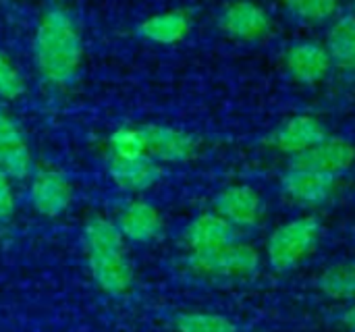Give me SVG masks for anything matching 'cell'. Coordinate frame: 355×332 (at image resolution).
I'll return each mask as SVG.
<instances>
[{"instance_id": "cell-1", "label": "cell", "mask_w": 355, "mask_h": 332, "mask_svg": "<svg viewBox=\"0 0 355 332\" xmlns=\"http://www.w3.org/2000/svg\"><path fill=\"white\" fill-rule=\"evenodd\" d=\"M33 54L46 83L67 87L75 81L83 60V42L69 10L54 6L42 15L33 35Z\"/></svg>"}, {"instance_id": "cell-2", "label": "cell", "mask_w": 355, "mask_h": 332, "mask_svg": "<svg viewBox=\"0 0 355 332\" xmlns=\"http://www.w3.org/2000/svg\"><path fill=\"white\" fill-rule=\"evenodd\" d=\"M85 256L94 283L108 295H125L133 287V264L125 237L114 220L92 218L85 227Z\"/></svg>"}, {"instance_id": "cell-3", "label": "cell", "mask_w": 355, "mask_h": 332, "mask_svg": "<svg viewBox=\"0 0 355 332\" xmlns=\"http://www.w3.org/2000/svg\"><path fill=\"white\" fill-rule=\"evenodd\" d=\"M322 225L316 216H297L279 225L266 239V260L277 272L302 266L318 247Z\"/></svg>"}, {"instance_id": "cell-4", "label": "cell", "mask_w": 355, "mask_h": 332, "mask_svg": "<svg viewBox=\"0 0 355 332\" xmlns=\"http://www.w3.org/2000/svg\"><path fill=\"white\" fill-rule=\"evenodd\" d=\"M260 252L239 239L210 252L187 256V268L202 279L216 281H245L260 270Z\"/></svg>"}, {"instance_id": "cell-5", "label": "cell", "mask_w": 355, "mask_h": 332, "mask_svg": "<svg viewBox=\"0 0 355 332\" xmlns=\"http://www.w3.org/2000/svg\"><path fill=\"white\" fill-rule=\"evenodd\" d=\"M146 154L158 164H181L189 162L198 154V137L185 129L171 125H144Z\"/></svg>"}, {"instance_id": "cell-6", "label": "cell", "mask_w": 355, "mask_h": 332, "mask_svg": "<svg viewBox=\"0 0 355 332\" xmlns=\"http://www.w3.org/2000/svg\"><path fill=\"white\" fill-rule=\"evenodd\" d=\"M337 183H339V177H333L314 168L297 166V164H289V168L281 177L283 193L291 202L306 206V208L327 204L333 198Z\"/></svg>"}, {"instance_id": "cell-7", "label": "cell", "mask_w": 355, "mask_h": 332, "mask_svg": "<svg viewBox=\"0 0 355 332\" xmlns=\"http://www.w3.org/2000/svg\"><path fill=\"white\" fill-rule=\"evenodd\" d=\"M218 27L237 42H260L270 33L272 21L262 4L254 0H233L223 8Z\"/></svg>"}, {"instance_id": "cell-8", "label": "cell", "mask_w": 355, "mask_h": 332, "mask_svg": "<svg viewBox=\"0 0 355 332\" xmlns=\"http://www.w3.org/2000/svg\"><path fill=\"white\" fill-rule=\"evenodd\" d=\"M214 212L231 222L237 231L254 229L264 220V200L250 185H229L214 198Z\"/></svg>"}, {"instance_id": "cell-9", "label": "cell", "mask_w": 355, "mask_h": 332, "mask_svg": "<svg viewBox=\"0 0 355 332\" xmlns=\"http://www.w3.org/2000/svg\"><path fill=\"white\" fill-rule=\"evenodd\" d=\"M329 137L327 125L314 116V114H293L285 119L270 135L268 143L281 154H287L289 158L300 156L302 152L310 150L318 141Z\"/></svg>"}, {"instance_id": "cell-10", "label": "cell", "mask_w": 355, "mask_h": 332, "mask_svg": "<svg viewBox=\"0 0 355 332\" xmlns=\"http://www.w3.org/2000/svg\"><path fill=\"white\" fill-rule=\"evenodd\" d=\"M285 69L293 81L302 85H318L331 75L333 60L324 44L314 40H304L287 48Z\"/></svg>"}, {"instance_id": "cell-11", "label": "cell", "mask_w": 355, "mask_h": 332, "mask_svg": "<svg viewBox=\"0 0 355 332\" xmlns=\"http://www.w3.org/2000/svg\"><path fill=\"white\" fill-rule=\"evenodd\" d=\"M0 166L12 181L27 179L33 173V156L27 137L17 119L0 106Z\"/></svg>"}, {"instance_id": "cell-12", "label": "cell", "mask_w": 355, "mask_h": 332, "mask_svg": "<svg viewBox=\"0 0 355 332\" xmlns=\"http://www.w3.org/2000/svg\"><path fill=\"white\" fill-rule=\"evenodd\" d=\"M29 202L37 214L46 218H56L67 212L73 202L71 181L56 168L37 171L29 185Z\"/></svg>"}, {"instance_id": "cell-13", "label": "cell", "mask_w": 355, "mask_h": 332, "mask_svg": "<svg viewBox=\"0 0 355 332\" xmlns=\"http://www.w3.org/2000/svg\"><path fill=\"white\" fill-rule=\"evenodd\" d=\"M291 164L314 168L333 177L345 175L355 164V146L343 137H324L310 150L291 158Z\"/></svg>"}, {"instance_id": "cell-14", "label": "cell", "mask_w": 355, "mask_h": 332, "mask_svg": "<svg viewBox=\"0 0 355 332\" xmlns=\"http://www.w3.org/2000/svg\"><path fill=\"white\" fill-rule=\"evenodd\" d=\"M108 175L121 191L141 193L162 179V164L150 156H110Z\"/></svg>"}, {"instance_id": "cell-15", "label": "cell", "mask_w": 355, "mask_h": 332, "mask_svg": "<svg viewBox=\"0 0 355 332\" xmlns=\"http://www.w3.org/2000/svg\"><path fill=\"white\" fill-rule=\"evenodd\" d=\"M237 233L239 231L231 222H227L220 214L204 212L187 225L183 239H185L189 254H198V252L218 250V247L235 241Z\"/></svg>"}, {"instance_id": "cell-16", "label": "cell", "mask_w": 355, "mask_h": 332, "mask_svg": "<svg viewBox=\"0 0 355 332\" xmlns=\"http://www.w3.org/2000/svg\"><path fill=\"white\" fill-rule=\"evenodd\" d=\"M116 227L127 241L133 243H150L162 233V216L160 212L144 200H131L119 214Z\"/></svg>"}, {"instance_id": "cell-17", "label": "cell", "mask_w": 355, "mask_h": 332, "mask_svg": "<svg viewBox=\"0 0 355 332\" xmlns=\"http://www.w3.org/2000/svg\"><path fill=\"white\" fill-rule=\"evenodd\" d=\"M191 31V17L183 8L156 12L141 21L139 35L158 46H173L183 42Z\"/></svg>"}, {"instance_id": "cell-18", "label": "cell", "mask_w": 355, "mask_h": 332, "mask_svg": "<svg viewBox=\"0 0 355 332\" xmlns=\"http://www.w3.org/2000/svg\"><path fill=\"white\" fill-rule=\"evenodd\" d=\"M333 67L355 73V15H341L333 21L324 42Z\"/></svg>"}, {"instance_id": "cell-19", "label": "cell", "mask_w": 355, "mask_h": 332, "mask_svg": "<svg viewBox=\"0 0 355 332\" xmlns=\"http://www.w3.org/2000/svg\"><path fill=\"white\" fill-rule=\"evenodd\" d=\"M318 291L333 302L355 304V258L327 266L316 279Z\"/></svg>"}, {"instance_id": "cell-20", "label": "cell", "mask_w": 355, "mask_h": 332, "mask_svg": "<svg viewBox=\"0 0 355 332\" xmlns=\"http://www.w3.org/2000/svg\"><path fill=\"white\" fill-rule=\"evenodd\" d=\"M177 332H239L237 324L216 312H183L175 318Z\"/></svg>"}, {"instance_id": "cell-21", "label": "cell", "mask_w": 355, "mask_h": 332, "mask_svg": "<svg viewBox=\"0 0 355 332\" xmlns=\"http://www.w3.org/2000/svg\"><path fill=\"white\" fill-rule=\"evenodd\" d=\"M285 10L302 23H327L339 10V0H283Z\"/></svg>"}, {"instance_id": "cell-22", "label": "cell", "mask_w": 355, "mask_h": 332, "mask_svg": "<svg viewBox=\"0 0 355 332\" xmlns=\"http://www.w3.org/2000/svg\"><path fill=\"white\" fill-rule=\"evenodd\" d=\"M110 156H148L144 127H119L108 137Z\"/></svg>"}, {"instance_id": "cell-23", "label": "cell", "mask_w": 355, "mask_h": 332, "mask_svg": "<svg viewBox=\"0 0 355 332\" xmlns=\"http://www.w3.org/2000/svg\"><path fill=\"white\" fill-rule=\"evenodd\" d=\"M25 77L12 58L0 50V100H17L25 94Z\"/></svg>"}, {"instance_id": "cell-24", "label": "cell", "mask_w": 355, "mask_h": 332, "mask_svg": "<svg viewBox=\"0 0 355 332\" xmlns=\"http://www.w3.org/2000/svg\"><path fill=\"white\" fill-rule=\"evenodd\" d=\"M15 212V191H12V179L6 175V171L0 166V222L8 220Z\"/></svg>"}, {"instance_id": "cell-25", "label": "cell", "mask_w": 355, "mask_h": 332, "mask_svg": "<svg viewBox=\"0 0 355 332\" xmlns=\"http://www.w3.org/2000/svg\"><path fill=\"white\" fill-rule=\"evenodd\" d=\"M341 324L349 332H355V304H352L343 314H341Z\"/></svg>"}, {"instance_id": "cell-26", "label": "cell", "mask_w": 355, "mask_h": 332, "mask_svg": "<svg viewBox=\"0 0 355 332\" xmlns=\"http://www.w3.org/2000/svg\"><path fill=\"white\" fill-rule=\"evenodd\" d=\"M354 15H355V0H354Z\"/></svg>"}]
</instances>
